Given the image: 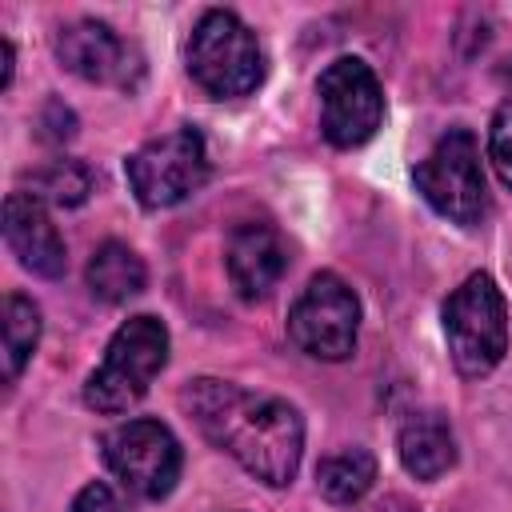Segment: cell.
<instances>
[{
	"label": "cell",
	"mask_w": 512,
	"mask_h": 512,
	"mask_svg": "<svg viewBox=\"0 0 512 512\" xmlns=\"http://www.w3.org/2000/svg\"><path fill=\"white\" fill-rule=\"evenodd\" d=\"M288 268L284 236L272 224H240L228 236V276L244 300L268 296Z\"/></svg>",
	"instance_id": "7c38bea8"
},
{
	"label": "cell",
	"mask_w": 512,
	"mask_h": 512,
	"mask_svg": "<svg viewBox=\"0 0 512 512\" xmlns=\"http://www.w3.org/2000/svg\"><path fill=\"white\" fill-rule=\"evenodd\" d=\"M356 332H360L356 292L336 272L312 276L288 312L292 344L316 360H348L356 348Z\"/></svg>",
	"instance_id": "9c48e42d"
},
{
	"label": "cell",
	"mask_w": 512,
	"mask_h": 512,
	"mask_svg": "<svg viewBox=\"0 0 512 512\" xmlns=\"http://www.w3.org/2000/svg\"><path fill=\"white\" fill-rule=\"evenodd\" d=\"M32 188H36L32 196H40L56 208H76L92 192V172L80 160H52L48 168H40L32 176Z\"/></svg>",
	"instance_id": "e0dca14e"
},
{
	"label": "cell",
	"mask_w": 512,
	"mask_h": 512,
	"mask_svg": "<svg viewBox=\"0 0 512 512\" xmlns=\"http://www.w3.org/2000/svg\"><path fill=\"white\" fill-rule=\"evenodd\" d=\"M40 344V308L24 292L4 296V376L16 380Z\"/></svg>",
	"instance_id": "2e32d148"
},
{
	"label": "cell",
	"mask_w": 512,
	"mask_h": 512,
	"mask_svg": "<svg viewBox=\"0 0 512 512\" xmlns=\"http://www.w3.org/2000/svg\"><path fill=\"white\" fill-rule=\"evenodd\" d=\"M4 240H8L12 256L36 276L56 280L68 264L64 240H60L44 200L32 196V192H8V200H4Z\"/></svg>",
	"instance_id": "30bf717a"
},
{
	"label": "cell",
	"mask_w": 512,
	"mask_h": 512,
	"mask_svg": "<svg viewBox=\"0 0 512 512\" xmlns=\"http://www.w3.org/2000/svg\"><path fill=\"white\" fill-rule=\"evenodd\" d=\"M84 276H88L92 296L104 300V304H124V300L140 296L144 284H148L144 260H140L128 244H120V240H104V244L92 252Z\"/></svg>",
	"instance_id": "5bb4252c"
},
{
	"label": "cell",
	"mask_w": 512,
	"mask_h": 512,
	"mask_svg": "<svg viewBox=\"0 0 512 512\" xmlns=\"http://www.w3.org/2000/svg\"><path fill=\"white\" fill-rule=\"evenodd\" d=\"M416 188L452 224H476L488 208V188L480 172V148L468 128H448L432 152L416 164Z\"/></svg>",
	"instance_id": "5b68a950"
},
{
	"label": "cell",
	"mask_w": 512,
	"mask_h": 512,
	"mask_svg": "<svg viewBox=\"0 0 512 512\" xmlns=\"http://www.w3.org/2000/svg\"><path fill=\"white\" fill-rule=\"evenodd\" d=\"M128 184L144 208H172L208 180V148L196 128L164 132L124 160Z\"/></svg>",
	"instance_id": "8992f818"
},
{
	"label": "cell",
	"mask_w": 512,
	"mask_h": 512,
	"mask_svg": "<svg viewBox=\"0 0 512 512\" xmlns=\"http://www.w3.org/2000/svg\"><path fill=\"white\" fill-rule=\"evenodd\" d=\"M56 56L68 72H76L80 80L92 84H124L128 88V68H132V52L128 44L100 20H76L68 28H60L56 36Z\"/></svg>",
	"instance_id": "8fae6325"
},
{
	"label": "cell",
	"mask_w": 512,
	"mask_h": 512,
	"mask_svg": "<svg viewBox=\"0 0 512 512\" xmlns=\"http://www.w3.org/2000/svg\"><path fill=\"white\" fill-rule=\"evenodd\" d=\"M104 464L112 468V476L132 492V496H144V500H160L176 488L180 480V440L172 436L168 424L160 420H124L116 424L104 440Z\"/></svg>",
	"instance_id": "52a82bcc"
},
{
	"label": "cell",
	"mask_w": 512,
	"mask_h": 512,
	"mask_svg": "<svg viewBox=\"0 0 512 512\" xmlns=\"http://www.w3.org/2000/svg\"><path fill=\"white\" fill-rule=\"evenodd\" d=\"M488 160L496 168V176L512 188V92L500 100L492 128H488Z\"/></svg>",
	"instance_id": "ac0fdd59"
},
{
	"label": "cell",
	"mask_w": 512,
	"mask_h": 512,
	"mask_svg": "<svg viewBox=\"0 0 512 512\" xmlns=\"http://www.w3.org/2000/svg\"><path fill=\"white\" fill-rule=\"evenodd\" d=\"M320 132L336 148H360L364 140L376 136L384 120V92L376 72L360 56H340L332 60L320 80Z\"/></svg>",
	"instance_id": "ba28073f"
},
{
	"label": "cell",
	"mask_w": 512,
	"mask_h": 512,
	"mask_svg": "<svg viewBox=\"0 0 512 512\" xmlns=\"http://www.w3.org/2000/svg\"><path fill=\"white\" fill-rule=\"evenodd\" d=\"M396 452L404 472H412L416 480H436L456 464V440L440 412H412L400 424Z\"/></svg>",
	"instance_id": "4fadbf2b"
},
{
	"label": "cell",
	"mask_w": 512,
	"mask_h": 512,
	"mask_svg": "<svg viewBox=\"0 0 512 512\" xmlns=\"http://www.w3.org/2000/svg\"><path fill=\"white\" fill-rule=\"evenodd\" d=\"M72 512H124V504H120V496H116L104 480H92V484H84V488L76 492Z\"/></svg>",
	"instance_id": "d6986e66"
},
{
	"label": "cell",
	"mask_w": 512,
	"mask_h": 512,
	"mask_svg": "<svg viewBox=\"0 0 512 512\" xmlns=\"http://www.w3.org/2000/svg\"><path fill=\"white\" fill-rule=\"evenodd\" d=\"M164 364H168V328H164V320H156L148 312L132 316L112 332L100 368L88 376L84 404L104 412V416H120L148 392V384L156 380V372Z\"/></svg>",
	"instance_id": "7a4b0ae2"
},
{
	"label": "cell",
	"mask_w": 512,
	"mask_h": 512,
	"mask_svg": "<svg viewBox=\"0 0 512 512\" xmlns=\"http://www.w3.org/2000/svg\"><path fill=\"white\" fill-rule=\"evenodd\" d=\"M8 84H12V44L0 40V88H8Z\"/></svg>",
	"instance_id": "ffe728a7"
},
{
	"label": "cell",
	"mask_w": 512,
	"mask_h": 512,
	"mask_svg": "<svg viewBox=\"0 0 512 512\" xmlns=\"http://www.w3.org/2000/svg\"><path fill=\"white\" fill-rule=\"evenodd\" d=\"M376 480V456L368 448H344L316 464V484L332 504L360 500Z\"/></svg>",
	"instance_id": "9a60e30c"
},
{
	"label": "cell",
	"mask_w": 512,
	"mask_h": 512,
	"mask_svg": "<svg viewBox=\"0 0 512 512\" xmlns=\"http://www.w3.org/2000/svg\"><path fill=\"white\" fill-rule=\"evenodd\" d=\"M444 336L464 376H488L508 352V308L488 272H472L444 300Z\"/></svg>",
	"instance_id": "277c9868"
},
{
	"label": "cell",
	"mask_w": 512,
	"mask_h": 512,
	"mask_svg": "<svg viewBox=\"0 0 512 512\" xmlns=\"http://www.w3.org/2000/svg\"><path fill=\"white\" fill-rule=\"evenodd\" d=\"M180 400L192 412L196 428L220 452H228L248 476L272 488L296 476L304 452V420L288 400L248 392L240 384L212 376L192 380Z\"/></svg>",
	"instance_id": "6da1fadb"
},
{
	"label": "cell",
	"mask_w": 512,
	"mask_h": 512,
	"mask_svg": "<svg viewBox=\"0 0 512 512\" xmlns=\"http://www.w3.org/2000/svg\"><path fill=\"white\" fill-rule=\"evenodd\" d=\"M188 72L192 80L216 96V100H236L260 88L264 80V48L256 32L224 8H212L196 20L188 36Z\"/></svg>",
	"instance_id": "3957f363"
}]
</instances>
